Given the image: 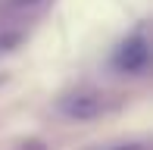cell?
Here are the masks:
<instances>
[{
    "label": "cell",
    "instance_id": "6da1fadb",
    "mask_svg": "<svg viewBox=\"0 0 153 150\" xmlns=\"http://www.w3.org/2000/svg\"><path fill=\"white\" fill-rule=\"evenodd\" d=\"M103 106H106V100L100 97V91H75V94L62 97L59 110H62V116H69L75 122H91L103 113Z\"/></svg>",
    "mask_w": 153,
    "mask_h": 150
},
{
    "label": "cell",
    "instance_id": "7a4b0ae2",
    "mask_svg": "<svg viewBox=\"0 0 153 150\" xmlns=\"http://www.w3.org/2000/svg\"><path fill=\"white\" fill-rule=\"evenodd\" d=\"M147 63H150V50H147L144 35L128 38V41L119 47V53H116V66H119L122 72H144V69H147Z\"/></svg>",
    "mask_w": 153,
    "mask_h": 150
},
{
    "label": "cell",
    "instance_id": "3957f363",
    "mask_svg": "<svg viewBox=\"0 0 153 150\" xmlns=\"http://www.w3.org/2000/svg\"><path fill=\"white\" fill-rule=\"evenodd\" d=\"M44 0H10V6L13 10H22V13H28V10H34V6H41Z\"/></svg>",
    "mask_w": 153,
    "mask_h": 150
}]
</instances>
